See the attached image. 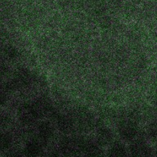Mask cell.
Masks as SVG:
<instances>
[{
    "instance_id": "1",
    "label": "cell",
    "mask_w": 157,
    "mask_h": 157,
    "mask_svg": "<svg viewBox=\"0 0 157 157\" xmlns=\"http://www.w3.org/2000/svg\"><path fill=\"white\" fill-rule=\"evenodd\" d=\"M81 138L82 135H64L57 147L61 157H81Z\"/></svg>"
},
{
    "instance_id": "2",
    "label": "cell",
    "mask_w": 157,
    "mask_h": 157,
    "mask_svg": "<svg viewBox=\"0 0 157 157\" xmlns=\"http://www.w3.org/2000/svg\"><path fill=\"white\" fill-rule=\"evenodd\" d=\"M17 120L22 126L29 127L35 124L41 118L34 103H24L19 106L17 112Z\"/></svg>"
},
{
    "instance_id": "3",
    "label": "cell",
    "mask_w": 157,
    "mask_h": 157,
    "mask_svg": "<svg viewBox=\"0 0 157 157\" xmlns=\"http://www.w3.org/2000/svg\"><path fill=\"white\" fill-rule=\"evenodd\" d=\"M25 157H42L46 152V146L35 136H29L20 147Z\"/></svg>"
},
{
    "instance_id": "4",
    "label": "cell",
    "mask_w": 157,
    "mask_h": 157,
    "mask_svg": "<svg viewBox=\"0 0 157 157\" xmlns=\"http://www.w3.org/2000/svg\"><path fill=\"white\" fill-rule=\"evenodd\" d=\"M51 118L55 120V126L61 133L63 135L75 134L77 130V126L74 115H65L55 111Z\"/></svg>"
},
{
    "instance_id": "5",
    "label": "cell",
    "mask_w": 157,
    "mask_h": 157,
    "mask_svg": "<svg viewBox=\"0 0 157 157\" xmlns=\"http://www.w3.org/2000/svg\"><path fill=\"white\" fill-rule=\"evenodd\" d=\"M117 133L120 141L124 142H132L137 139L138 133L137 124L132 120L123 119L118 124Z\"/></svg>"
},
{
    "instance_id": "6",
    "label": "cell",
    "mask_w": 157,
    "mask_h": 157,
    "mask_svg": "<svg viewBox=\"0 0 157 157\" xmlns=\"http://www.w3.org/2000/svg\"><path fill=\"white\" fill-rule=\"evenodd\" d=\"M56 128L55 124L48 121L43 120L36 125L34 130V135L44 143L46 147L55 138Z\"/></svg>"
},
{
    "instance_id": "7",
    "label": "cell",
    "mask_w": 157,
    "mask_h": 157,
    "mask_svg": "<svg viewBox=\"0 0 157 157\" xmlns=\"http://www.w3.org/2000/svg\"><path fill=\"white\" fill-rule=\"evenodd\" d=\"M104 148L96 142L93 137L82 135L81 138V157H104Z\"/></svg>"
},
{
    "instance_id": "8",
    "label": "cell",
    "mask_w": 157,
    "mask_h": 157,
    "mask_svg": "<svg viewBox=\"0 0 157 157\" xmlns=\"http://www.w3.org/2000/svg\"><path fill=\"white\" fill-rule=\"evenodd\" d=\"M93 138L102 148H107L115 141L112 129L105 125H101L97 128Z\"/></svg>"
},
{
    "instance_id": "9",
    "label": "cell",
    "mask_w": 157,
    "mask_h": 157,
    "mask_svg": "<svg viewBox=\"0 0 157 157\" xmlns=\"http://www.w3.org/2000/svg\"><path fill=\"white\" fill-rule=\"evenodd\" d=\"M17 137L12 130H0V156H3L7 152L16 147Z\"/></svg>"
},
{
    "instance_id": "10",
    "label": "cell",
    "mask_w": 157,
    "mask_h": 157,
    "mask_svg": "<svg viewBox=\"0 0 157 157\" xmlns=\"http://www.w3.org/2000/svg\"><path fill=\"white\" fill-rule=\"evenodd\" d=\"M32 74L31 72L25 68H21L17 71L14 78L12 80L9 81L11 85L14 90L18 88H25L29 85L32 82Z\"/></svg>"
},
{
    "instance_id": "11",
    "label": "cell",
    "mask_w": 157,
    "mask_h": 157,
    "mask_svg": "<svg viewBox=\"0 0 157 157\" xmlns=\"http://www.w3.org/2000/svg\"><path fill=\"white\" fill-rule=\"evenodd\" d=\"M130 155L133 157H152L151 147L142 141L135 139L128 147Z\"/></svg>"
},
{
    "instance_id": "12",
    "label": "cell",
    "mask_w": 157,
    "mask_h": 157,
    "mask_svg": "<svg viewBox=\"0 0 157 157\" xmlns=\"http://www.w3.org/2000/svg\"><path fill=\"white\" fill-rule=\"evenodd\" d=\"M77 130H81L83 132H87L93 128V118L88 111H78L74 115Z\"/></svg>"
},
{
    "instance_id": "13",
    "label": "cell",
    "mask_w": 157,
    "mask_h": 157,
    "mask_svg": "<svg viewBox=\"0 0 157 157\" xmlns=\"http://www.w3.org/2000/svg\"><path fill=\"white\" fill-rule=\"evenodd\" d=\"M130 155L128 147L122 141H115L107 147L104 157H128Z\"/></svg>"
},
{
    "instance_id": "14",
    "label": "cell",
    "mask_w": 157,
    "mask_h": 157,
    "mask_svg": "<svg viewBox=\"0 0 157 157\" xmlns=\"http://www.w3.org/2000/svg\"><path fill=\"white\" fill-rule=\"evenodd\" d=\"M33 103L35 105L37 110L39 111V115H41V117L46 116V115H48V116L52 117V115H53V113L55 112L51 101L48 98H39Z\"/></svg>"
},
{
    "instance_id": "15",
    "label": "cell",
    "mask_w": 157,
    "mask_h": 157,
    "mask_svg": "<svg viewBox=\"0 0 157 157\" xmlns=\"http://www.w3.org/2000/svg\"><path fill=\"white\" fill-rule=\"evenodd\" d=\"M12 90L10 83H0V107L3 106L7 103L9 99V95Z\"/></svg>"
},
{
    "instance_id": "16",
    "label": "cell",
    "mask_w": 157,
    "mask_h": 157,
    "mask_svg": "<svg viewBox=\"0 0 157 157\" xmlns=\"http://www.w3.org/2000/svg\"><path fill=\"white\" fill-rule=\"evenodd\" d=\"M12 125L11 115L4 110H0V130L9 129Z\"/></svg>"
},
{
    "instance_id": "17",
    "label": "cell",
    "mask_w": 157,
    "mask_h": 157,
    "mask_svg": "<svg viewBox=\"0 0 157 157\" xmlns=\"http://www.w3.org/2000/svg\"><path fill=\"white\" fill-rule=\"evenodd\" d=\"M3 53L6 58L8 60H15L18 56V51L17 49L12 45H7L3 49Z\"/></svg>"
},
{
    "instance_id": "18",
    "label": "cell",
    "mask_w": 157,
    "mask_h": 157,
    "mask_svg": "<svg viewBox=\"0 0 157 157\" xmlns=\"http://www.w3.org/2000/svg\"><path fill=\"white\" fill-rule=\"evenodd\" d=\"M2 157H25L22 153L20 147H15L14 149L7 152V154L4 155Z\"/></svg>"
},
{
    "instance_id": "19",
    "label": "cell",
    "mask_w": 157,
    "mask_h": 157,
    "mask_svg": "<svg viewBox=\"0 0 157 157\" xmlns=\"http://www.w3.org/2000/svg\"><path fill=\"white\" fill-rule=\"evenodd\" d=\"M42 157H61V155H60L58 151L56 150V151H52L49 152H45Z\"/></svg>"
},
{
    "instance_id": "20",
    "label": "cell",
    "mask_w": 157,
    "mask_h": 157,
    "mask_svg": "<svg viewBox=\"0 0 157 157\" xmlns=\"http://www.w3.org/2000/svg\"><path fill=\"white\" fill-rule=\"evenodd\" d=\"M155 155H156V157H157V149H156V151H155Z\"/></svg>"
},
{
    "instance_id": "21",
    "label": "cell",
    "mask_w": 157,
    "mask_h": 157,
    "mask_svg": "<svg viewBox=\"0 0 157 157\" xmlns=\"http://www.w3.org/2000/svg\"><path fill=\"white\" fill-rule=\"evenodd\" d=\"M128 157H133V156H132V155H129V156H128Z\"/></svg>"
},
{
    "instance_id": "22",
    "label": "cell",
    "mask_w": 157,
    "mask_h": 157,
    "mask_svg": "<svg viewBox=\"0 0 157 157\" xmlns=\"http://www.w3.org/2000/svg\"><path fill=\"white\" fill-rule=\"evenodd\" d=\"M0 50H1V46H0Z\"/></svg>"
},
{
    "instance_id": "23",
    "label": "cell",
    "mask_w": 157,
    "mask_h": 157,
    "mask_svg": "<svg viewBox=\"0 0 157 157\" xmlns=\"http://www.w3.org/2000/svg\"><path fill=\"white\" fill-rule=\"evenodd\" d=\"M0 157H2V156H0Z\"/></svg>"
}]
</instances>
